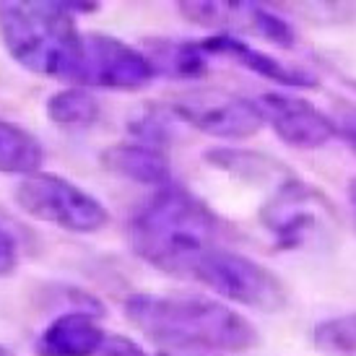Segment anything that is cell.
Segmentation results:
<instances>
[{
  "label": "cell",
  "mask_w": 356,
  "mask_h": 356,
  "mask_svg": "<svg viewBox=\"0 0 356 356\" xmlns=\"http://www.w3.org/2000/svg\"><path fill=\"white\" fill-rule=\"evenodd\" d=\"M122 312L159 348L242 354L260 343L248 317L227 302L198 294H130Z\"/></svg>",
  "instance_id": "obj_1"
},
{
  "label": "cell",
  "mask_w": 356,
  "mask_h": 356,
  "mask_svg": "<svg viewBox=\"0 0 356 356\" xmlns=\"http://www.w3.org/2000/svg\"><path fill=\"white\" fill-rule=\"evenodd\" d=\"M229 234L224 218L179 185H167L130 218L133 252L169 276L190 278V270Z\"/></svg>",
  "instance_id": "obj_2"
},
{
  "label": "cell",
  "mask_w": 356,
  "mask_h": 356,
  "mask_svg": "<svg viewBox=\"0 0 356 356\" xmlns=\"http://www.w3.org/2000/svg\"><path fill=\"white\" fill-rule=\"evenodd\" d=\"M0 37L21 68L79 83L83 34L65 3H0Z\"/></svg>",
  "instance_id": "obj_3"
},
{
  "label": "cell",
  "mask_w": 356,
  "mask_h": 356,
  "mask_svg": "<svg viewBox=\"0 0 356 356\" xmlns=\"http://www.w3.org/2000/svg\"><path fill=\"white\" fill-rule=\"evenodd\" d=\"M13 198L26 216L73 234H97L112 224V213L99 198L55 172L24 177Z\"/></svg>",
  "instance_id": "obj_4"
},
{
  "label": "cell",
  "mask_w": 356,
  "mask_h": 356,
  "mask_svg": "<svg viewBox=\"0 0 356 356\" xmlns=\"http://www.w3.org/2000/svg\"><path fill=\"white\" fill-rule=\"evenodd\" d=\"M195 281L216 297L260 312H281L289 305V291L284 281L268 266L248 255H239L229 248H216L198 260L190 270Z\"/></svg>",
  "instance_id": "obj_5"
},
{
  "label": "cell",
  "mask_w": 356,
  "mask_h": 356,
  "mask_svg": "<svg viewBox=\"0 0 356 356\" xmlns=\"http://www.w3.org/2000/svg\"><path fill=\"white\" fill-rule=\"evenodd\" d=\"M169 112L182 122H188L190 128L221 140H248L266 125L257 102L213 86L172 97Z\"/></svg>",
  "instance_id": "obj_6"
},
{
  "label": "cell",
  "mask_w": 356,
  "mask_h": 356,
  "mask_svg": "<svg viewBox=\"0 0 356 356\" xmlns=\"http://www.w3.org/2000/svg\"><path fill=\"white\" fill-rule=\"evenodd\" d=\"M156 76L146 52L130 47L112 34L86 31L79 83L97 89L138 91L146 89Z\"/></svg>",
  "instance_id": "obj_7"
},
{
  "label": "cell",
  "mask_w": 356,
  "mask_h": 356,
  "mask_svg": "<svg viewBox=\"0 0 356 356\" xmlns=\"http://www.w3.org/2000/svg\"><path fill=\"white\" fill-rule=\"evenodd\" d=\"M325 213H330V206L315 188L297 177H286L263 203L260 221L276 237L278 245L289 250L305 245L320 229Z\"/></svg>",
  "instance_id": "obj_8"
},
{
  "label": "cell",
  "mask_w": 356,
  "mask_h": 356,
  "mask_svg": "<svg viewBox=\"0 0 356 356\" xmlns=\"http://www.w3.org/2000/svg\"><path fill=\"white\" fill-rule=\"evenodd\" d=\"M182 19H188L195 26L221 29V34H232L234 29H248L260 40L270 42L276 47H294L297 31L284 16L263 8L257 3H218V0H188L177 3Z\"/></svg>",
  "instance_id": "obj_9"
},
{
  "label": "cell",
  "mask_w": 356,
  "mask_h": 356,
  "mask_svg": "<svg viewBox=\"0 0 356 356\" xmlns=\"http://www.w3.org/2000/svg\"><path fill=\"white\" fill-rule=\"evenodd\" d=\"M257 107L263 112V120L273 128V133L291 149H323L336 136L333 118H327L309 99H302L294 94L266 91L257 97Z\"/></svg>",
  "instance_id": "obj_10"
},
{
  "label": "cell",
  "mask_w": 356,
  "mask_h": 356,
  "mask_svg": "<svg viewBox=\"0 0 356 356\" xmlns=\"http://www.w3.org/2000/svg\"><path fill=\"white\" fill-rule=\"evenodd\" d=\"M200 47L208 55H221V58L237 63L239 68H248L250 73H255L260 79H268L273 81V83L289 86V89H317V79L312 73H307V70L297 68V65H289L284 60L257 50L250 42L239 40L234 34H221V31H216L213 37L200 42Z\"/></svg>",
  "instance_id": "obj_11"
},
{
  "label": "cell",
  "mask_w": 356,
  "mask_h": 356,
  "mask_svg": "<svg viewBox=\"0 0 356 356\" xmlns=\"http://www.w3.org/2000/svg\"><path fill=\"white\" fill-rule=\"evenodd\" d=\"M102 167L120 179H130L136 185H172V164L164 149L140 143V140H120L102 151Z\"/></svg>",
  "instance_id": "obj_12"
},
{
  "label": "cell",
  "mask_w": 356,
  "mask_h": 356,
  "mask_svg": "<svg viewBox=\"0 0 356 356\" xmlns=\"http://www.w3.org/2000/svg\"><path fill=\"white\" fill-rule=\"evenodd\" d=\"M107 333L89 312H63L34 343L37 356H97Z\"/></svg>",
  "instance_id": "obj_13"
},
{
  "label": "cell",
  "mask_w": 356,
  "mask_h": 356,
  "mask_svg": "<svg viewBox=\"0 0 356 356\" xmlns=\"http://www.w3.org/2000/svg\"><path fill=\"white\" fill-rule=\"evenodd\" d=\"M44 151L40 140L26 128L10 120H0V175H24L40 172Z\"/></svg>",
  "instance_id": "obj_14"
},
{
  "label": "cell",
  "mask_w": 356,
  "mask_h": 356,
  "mask_svg": "<svg viewBox=\"0 0 356 356\" xmlns=\"http://www.w3.org/2000/svg\"><path fill=\"white\" fill-rule=\"evenodd\" d=\"M213 169H221L232 177L248 179V182H260V179H276L278 175L286 177L289 169L284 164H278L276 159L263 156L257 151H245V149H211L203 156Z\"/></svg>",
  "instance_id": "obj_15"
},
{
  "label": "cell",
  "mask_w": 356,
  "mask_h": 356,
  "mask_svg": "<svg viewBox=\"0 0 356 356\" xmlns=\"http://www.w3.org/2000/svg\"><path fill=\"white\" fill-rule=\"evenodd\" d=\"M154 70H164L177 79H195L208 70V52L193 42H154L149 55Z\"/></svg>",
  "instance_id": "obj_16"
},
{
  "label": "cell",
  "mask_w": 356,
  "mask_h": 356,
  "mask_svg": "<svg viewBox=\"0 0 356 356\" xmlns=\"http://www.w3.org/2000/svg\"><path fill=\"white\" fill-rule=\"evenodd\" d=\"M44 112L58 125H91L99 118V102L86 89L70 86V89L55 91L47 99Z\"/></svg>",
  "instance_id": "obj_17"
},
{
  "label": "cell",
  "mask_w": 356,
  "mask_h": 356,
  "mask_svg": "<svg viewBox=\"0 0 356 356\" xmlns=\"http://www.w3.org/2000/svg\"><path fill=\"white\" fill-rule=\"evenodd\" d=\"M312 343L325 356H356V312L317 323Z\"/></svg>",
  "instance_id": "obj_18"
},
{
  "label": "cell",
  "mask_w": 356,
  "mask_h": 356,
  "mask_svg": "<svg viewBox=\"0 0 356 356\" xmlns=\"http://www.w3.org/2000/svg\"><path fill=\"white\" fill-rule=\"evenodd\" d=\"M19 268V245L8 229L0 224V278H8Z\"/></svg>",
  "instance_id": "obj_19"
},
{
  "label": "cell",
  "mask_w": 356,
  "mask_h": 356,
  "mask_svg": "<svg viewBox=\"0 0 356 356\" xmlns=\"http://www.w3.org/2000/svg\"><path fill=\"white\" fill-rule=\"evenodd\" d=\"M97 356H149V354L133 338L120 336V333H107V338H104V343H102Z\"/></svg>",
  "instance_id": "obj_20"
},
{
  "label": "cell",
  "mask_w": 356,
  "mask_h": 356,
  "mask_svg": "<svg viewBox=\"0 0 356 356\" xmlns=\"http://www.w3.org/2000/svg\"><path fill=\"white\" fill-rule=\"evenodd\" d=\"M336 133L356 151V107H341L336 115Z\"/></svg>",
  "instance_id": "obj_21"
},
{
  "label": "cell",
  "mask_w": 356,
  "mask_h": 356,
  "mask_svg": "<svg viewBox=\"0 0 356 356\" xmlns=\"http://www.w3.org/2000/svg\"><path fill=\"white\" fill-rule=\"evenodd\" d=\"M154 356H221L216 351H200V348H159Z\"/></svg>",
  "instance_id": "obj_22"
},
{
  "label": "cell",
  "mask_w": 356,
  "mask_h": 356,
  "mask_svg": "<svg viewBox=\"0 0 356 356\" xmlns=\"http://www.w3.org/2000/svg\"><path fill=\"white\" fill-rule=\"evenodd\" d=\"M0 356H16L8 346H0Z\"/></svg>",
  "instance_id": "obj_23"
},
{
  "label": "cell",
  "mask_w": 356,
  "mask_h": 356,
  "mask_svg": "<svg viewBox=\"0 0 356 356\" xmlns=\"http://www.w3.org/2000/svg\"><path fill=\"white\" fill-rule=\"evenodd\" d=\"M351 200H354V203H356V179H354V182H351Z\"/></svg>",
  "instance_id": "obj_24"
}]
</instances>
